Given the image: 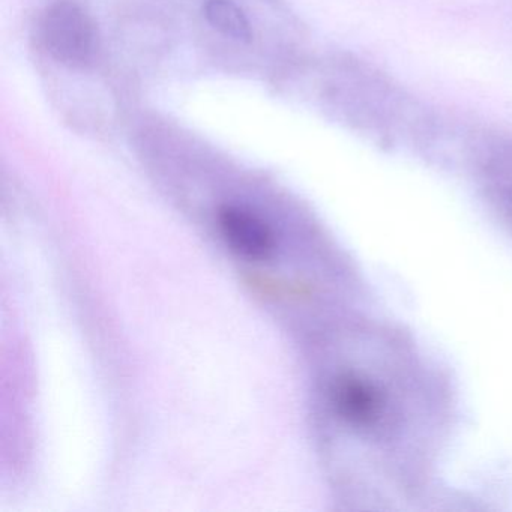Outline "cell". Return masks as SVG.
I'll return each instance as SVG.
<instances>
[{
	"label": "cell",
	"instance_id": "6da1fadb",
	"mask_svg": "<svg viewBox=\"0 0 512 512\" xmlns=\"http://www.w3.org/2000/svg\"><path fill=\"white\" fill-rule=\"evenodd\" d=\"M367 365L338 371L328 386L332 415L361 442L373 448V457L406 452L415 421L412 377L401 365L397 347L377 349ZM385 464V457H383Z\"/></svg>",
	"mask_w": 512,
	"mask_h": 512
},
{
	"label": "cell",
	"instance_id": "277c9868",
	"mask_svg": "<svg viewBox=\"0 0 512 512\" xmlns=\"http://www.w3.org/2000/svg\"><path fill=\"white\" fill-rule=\"evenodd\" d=\"M203 16L224 37L239 43H250L253 38V29L247 16L232 0H208L203 5Z\"/></svg>",
	"mask_w": 512,
	"mask_h": 512
},
{
	"label": "cell",
	"instance_id": "3957f363",
	"mask_svg": "<svg viewBox=\"0 0 512 512\" xmlns=\"http://www.w3.org/2000/svg\"><path fill=\"white\" fill-rule=\"evenodd\" d=\"M218 227L230 250L254 262L274 257L277 236L272 227L259 215L244 206H221L217 215Z\"/></svg>",
	"mask_w": 512,
	"mask_h": 512
},
{
	"label": "cell",
	"instance_id": "7a4b0ae2",
	"mask_svg": "<svg viewBox=\"0 0 512 512\" xmlns=\"http://www.w3.org/2000/svg\"><path fill=\"white\" fill-rule=\"evenodd\" d=\"M41 37L50 56L68 67H85L94 58L97 38L92 20L70 0H59L47 8Z\"/></svg>",
	"mask_w": 512,
	"mask_h": 512
}]
</instances>
